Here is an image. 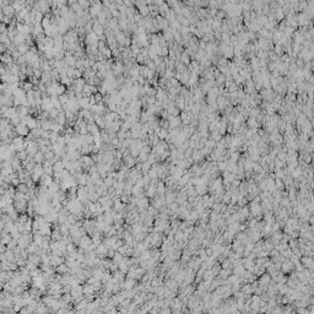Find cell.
Returning a JSON list of instances; mask_svg holds the SVG:
<instances>
[{
	"label": "cell",
	"mask_w": 314,
	"mask_h": 314,
	"mask_svg": "<svg viewBox=\"0 0 314 314\" xmlns=\"http://www.w3.org/2000/svg\"><path fill=\"white\" fill-rule=\"evenodd\" d=\"M75 178H76V182L80 187H86L89 181H90V174L87 172H84V173L75 174Z\"/></svg>",
	"instance_id": "obj_1"
},
{
	"label": "cell",
	"mask_w": 314,
	"mask_h": 314,
	"mask_svg": "<svg viewBox=\"0 0 314 314\" xmlns=\"http://www.w3.org/2000/svg\"><path fill=\"white\" fill-rule=\"evenodd\" d=\"M93 242H92V238H91V236H89V234H86V236H84L81 239H80V242H79V248H81V249H84V250H86L91 244H92Z\"/></svg>",
	"instance_id": "obj_2"
},
{
	"label": "cell",
	"mask_w": 314,
	"mask_h": 314,
	"mask_svg": "<svg viewBox=\"0 0 314 314\" xmlns=\"http://www.w3.org/2000/svg\"><path fill=\"white\" fill-rule=\"evenodd\" d=\"M120 286H121L123 291H130V290H134L136 287V281L131 280V279H125L124 282L120 284Z\"/></svg>",
	"instance_id": "obj_3"
},
{
	"label": "cell",
	"mask_w": 314,
	"mask_h": 314,
	"mask_svg": "<svg viewBox=\"0 0 314 314\" xmlns=\"http://www.w3.org/2000/svg\"><path fill=\"white\" fill-rule=\"evenodd\" d=\"M14 206L15 210L20 213H25V211H27L28 208V201L26 200H20V201H14Z\"/></svg>",
	"instance_id": "obj_4"
},
{
	"label": "cell",
	"mask_w": 314,
	"mask_h": 314,
	"mask_svg": "<svg viewBox=\"0 0 314 314\" xmlns=\"http://www.w3.org/2000/svg\"><path fill=\"white\" fill-rule=\"evenodd\" d=\"M26 151L28 152V155H32L34 156L38 151H39V145L37 144V141H31V142H27V149Z\"/></svg>",
	"instance_id": "obj_5"
},
{
	"label": "cell",
	"mask_w": 314,
	"mask_h": 314,
	"mask_svg": "<svg viewBox=\"0 0 314 314\" xmlns=\"http://www.w3.org/2000/svg\"><path fill=\"white\" fill-rule=\"evenodd\" d=\"M16 128V131H17V134H18V136H23V137H26L30 133H31V130L27 128V125L26 124H18V125H16L15 126Z\"/></svg>",
	"instance_id": "obj_6"
},
{
	"label": "cell",
	"mask_w": 314,
	"mask_h": 314,
	"mask_svg": "<svg viewBox=\"0 0 314 314\" xmlns=\"http://www.w3.org/2000/svg\"><path fill=\"white\" fill-rule=\"evenodd\" d=\"M145 195L147 197V198H151V199H153L156 195H157V185L156 184H150L147 188H145Z\"/></svg>",
	"instance_id": "obj_7"
},
{
	"label": "cell",
	"mask_w": 314,
	"mask_h": 314,
	"mask_svg": "<svg viewBox=\"0 0 314 314\" xmlns=\"http://www.w3.org/2000/svg\"><path fill=\"white\" fill-rule=\"evenodd\" d=\"M149 206H150V200H149V198L144 197V198L136 200V208L139 210H147Z\"/></svg>",
	"instance_id": "obj_8"
},
{
	"label": "cell",
	"mask_w": 314,
	"mask_h": 314,
	"mask_svg": "<svg viewBox=\"0 0 314 314\" xmlns=\"http://www.w3.org/2000/svg\"><path fill=\"white\" fill-rule=\"evenodd\" d=\"M0 11H1L4 15H6L7 17H10V18H14V17L16 16V10L12 7V5H7V6H5V7H1Z\"/></svg>",
	"instance_id": "obj_9"
},
{
	"label": "cell",
	"mask_w": 314,
	"mask_h": 314,
	"mask_svg": "<svg viewBox=\"0 0 314 314\" xmlns=\"http://www.w3.org/2000/svg\"><path fill=\"white\" fill-rule=\"evenodd\" d=\"M93 32H95L98 37H101V36L105 34V26H103L102 23H100L98 20H93Z\"/></svg>",
	"instance_id": "obj_10"
},
{
	"label": "cell",
	"mask_w": 314,
	"mask_h": 314,
	"mask_svg": "<svg viewBox=\"0 0 314 314\" xmlns=\"http://www.w3.org/2000/svg\"><path fill=\"white\" fill-rule=\"evenodd\" d=\"M65 263V258L64 256H58V255H52V259H50V266L53 268H58L59 265L64 264Z\"/></svg>",
	"instance_id": "obj_11"
},
{
	"label": "cell",
	"mask_w": 314,
	"mask_h": 314,
	"mask_svg": "<svg viewBox=\"0 0 314 314\" xmlns=\"http://www.w3.org/2000/svg\"><path fill=\"white\" fill-rule=\"evenodd\" d=\"M26 250L28 252V254H41L42 248H41V245H38V244H36L34 242H32V243L27 247Z\"/></svg>",
	"instance_id": "obj_12"
},
{
	"label": "cell",
	"mask_w": 314,
	"mask_h": 314,
	"mask_svg": "<svg viewBox=\"0 0 314 314\" xmlns=\"http://www.w3.org/2000/svg\"><path fill=\"white\" fill-rule=\"evenodd\" d=\"M53 182H54V178H53V176H49V174H44V176L41 178L39 185H43V187H49V185H50Z\"/></svg>",
	"instance_id": "obj_13"
},
{
	"label": "cell",
	"mask_w": 314,
	"mask_h": 314,
	"mask_svg": "<svg viewBox=\"0 0 314 314\" xmlns=\"http://www.w3.org/2000/svg\"><path fill=\"white\" fill-rule=\"evenodd\" d=\"M42 33H44V28H43L42 23L41 22H34L33 23V32H32L33 37H37V36H39Z\"/></svg>",
	"instance_id": "obj_14"
},
{
	"label": "cell",
	"mask_w": 314,
	"mask_h": 314,
	"mask_svg": "<svg viewBox=\"0 0 314 314\" xmlns=\"http://www.w3.org/2000/svg\"><path fill=\"white\" fill-rule=\"evenodd\" d=\"M52 223H49V222H46L43 226H42V228H41V231H39V233L42 234V236H52Z\"/></svg>",
	"instance_id": "obj_15"
},
{
	"label": "cell",
	"mask_w": 314,
	"mask_h": 314,
	"mask_svg": "<svg viewBox=\"0 0 314 314\" xmlns=\"http://www.w3.org/2000/svg\"><path fill=\"white\" fill-rule=\"evenodd\" d=\"M102 232H100V231H96L92 236H91V238H92V242H93V244H96V245H100V244H102V240H103V238H102Z\"/></svg>",
	"instance_id": "obj_16"
},
{
	"label": "cell",
	"mask_w": 314,
	"mask_h": 314,
	"mask_svg": "<svg viewBox=\"0 0 314 314\" xmlns=\"http://www.w3.org/2000/svg\"><path fill=\"white\" fill-rule=\"evenodd\" d=\"M55 271L59 275H66V274H70V268L64 263V264L59 265L58 268H55Z\"/></svg>",
	"instance_id": "obj_17"
},
{
	"label": "cell",
	"mask_w": 314,
	"mask_h": 314,
	"mask_svg": "<svg viewBox=\"0 0 314 314\" xmlns=\"http://www.w3.org/2000/svg\"><path fill=\"white\" fill-rule=\"evenodd\" d=\"M96 291H95V288H93V286L92 285H89L87 282L84 285V295L85 296H96Z\"/></svg>",
	"instance_id": "obj_18"
},
{
	"label": "cell",
	"mask_w": 314,
	"mask_h": 314,
	"mask_svg": "<svg viewBox=\"0 0 314 314\" xmlns=\"http://www.w3.org/2000/svg\"><path fill=\"white\" fill-rule=\"evenodd\" d=\"M12 43H14L16 47H17V46H20V44H23V43H26V36L18 32V33L16 34V37L14 38Z\"/></svg>",
	"instance_id": "obj_19"
},
{
	"label": "cell",
	"mask_w": 314,
	"mask_h": 314,
	"mask_svg": "<svg viewBox=\"0 0 314 314\" xmlns=\"http://www.w3.org/2000/svg\"><path fill=\"white\" fill-rule=\"evenodd\" d=\"M1 63L5 64V65H11L15 62H14L12 55L10 53H5V54H1Z\"/></svg>",
	"instance_id": "obj_20"
},
{
	"label": "cell",
	"mask_w": 314,
	"mask_h": 314,
	"mask_svg": "<svg viewBox=\"0 0 314 314\" xmlns=\"http://www.w3.org/2000/svg\"><path fill=\"white\" fill-rule=\"evenodd\" d=\"M27 260H30L31 263L36 264L37 266L42 264V258H41V254H30Z\"/></svg>",
	"instance_id": "obj_21"
},
{
	"label": "cell",
	"mask_w": 314,
	"mask_h": 314,
	"mask_svg": "<svg viewBox=\"0 0 314 314\" xmlns=\"http://www.w3.org/2000/svg\"><path fill=\"white\" fill-rule=\"evenodd\" d=\"M12 240V237H11V234L10 233H7L6 231H4L2 229V233H1V244H5V245H7Z\"/></svg>",
	"instance_id": "obj_22"
},
{
	"label": "cell",
	"mask_w": 314,
	"mask_h": 314,
	"mask_svg": "<svg viewBox=\"0 0 314 314\" xmlns=\"http://www.w3.org/2000/svg\"><path fill=\"white\" fill-rule=\"evenodd\" d=\"M87 306H89V302L84 298L82 301H80V302H78V303L75 304V309H76V312H78V311H86Z\"/></svg>",
	"instance_id": "obj_23"
},
{
	"label": "cell",
	"mask_w": 314,
	"mask_h": 314,
	"mask_svg": "<svg viewBox=\"0 0 314 314\" xmlns=\"http://www.w3.org/2000/svg\"><path fill=\"white\" fill-rule=\"evenodd\" d=\"M79 101V105H80V108L81 109H90V98H86V97H84V98H81V100H78Z\"/></svg>",
	"instance_id": "obj_24"
},
{
	"label": "cell",
	"mask_w": 314,
	"mask_h": 314,
	"mask_svg": "<svg viewBox=\"0 0 314 314\" xmlns=\"http://www.w3.org/2000/svg\"><path fill=\"white\" fill-rule=\"evenodd\" d=\"M5 255H6L7 261H10V263H16V254H15L14 250L7 249V250L5 252Z\"/></svg>",
	"instance_id": "obj_25"
},
{
	"label": "cell",
	"mask_w": 314,
	"mask_h": 314,
	"mask_svg": "<svg viewBox=\"0 0 314 314\" xmlns=\"http://www.w3.org/2000/svg\"><path fill=\"white\" fill-rule=\"evenodd\" d=\"M48 190H49L52 194H55V193H58V192L62 190V189H60V184L57 183V182H53V183L48 187Z\"/></svg>",
	"instance_id": "obj_26"
},
{
	"label": "cell",
	"mask_w": 314,
	"mask_h": 314,
	"mask_svg": "<svg viewBox=\"0 0 314 314\" xmlns=\"http://www.w3.org/2000/svg\"><path fill=\"white\" fill-rule=\"evenodd\" d=\"M30 49H31V47H30L27 43H23V44L17 46V50L21 53V55H25L27 52H30Z\"/></svg>",
	"instance_id": "obj_27"
},
{
	"label": "cell",
	"mask_w": 314,
	"mask_h": 314,
	"mask_svg": "<svg viewBox=\"0 0 314 314\" xmlns=\"http://www.w3.org/2000/svg\"><path fill=\"white\" fill-rule=\"evenodd\" d=\"M33 161H34L36 163H42V165H43V162L46 161V158H44V153H42L41 151H38V152L33 156Z\"/></svg>",
	"instance_id": "obj_28"
},
{
	"label": "cell",
	"mask_w": 314,
	"mask_h": 314,
	"mask_svg": "<svg viewBox=\"0 0 314 314\" xmlns=\"http://www.w3.org/2000/svg\"><path fill=\"white\" fill-rule=\"evenodd\" d=\"M53 169H54V173H58V172H62L63 169H65V167H64V163H63V161L60 160V161L55 162V163L53 165Z\"/></svg>",
	"instance_id": "obj_29"
},
{
	"label": "cell",
	"mask_w": 314,
	"mask_h": 314,
	"mask_svg": "<svg viewBox=\"0 0 314 314\" xmlns=\"http://www.w3.org/2000/svg\"><path fill=\"white\" fill-rule=\"evenodd\" d=\"M43 133H44V130H43L42 128H36V129L31 130V134L36 137V140H37V139H41L42 135H43Z\"/></svg>",
	"instance_id": "obj_30"
},
{
	"label": "cell",
	"mask_w": 314,
	"mask_h": 314,
	"mask_svg": "<svg viewBox=\"0 0 314 314\" xmlns=\"http://www.w3.org/2000/svg\"><path fill=\"white\" fill-rule=\"evenodd\" d=\"M157 57H158V55H157V52H156V47L150 44V47H149V58L153 60V59L157 58Z\"/></svg>",
	"instance_id": "obj_31"
},
{
	"label": "cell",
	"mask_w": 314,
	"mask_h": 314,
	"mask_svg": "<svg viewBox=\"0 0 314 314\" xmlns=\"http://www.w3.org/2000/svg\"><path fill=\"white\" fill-rule=\"evenodd\" d=\"M169 135V131H168V129H165V128H161V130L158 131V134H157V136L160 137V140H166V137Z\"/></svg>",
	"instance_id": "obj_32"
},
{
	"label": "cell",
	"mask_w": 314,
	"mask_h": 314,
	"mask_svg": "<svg viewBox=\"0 0 314 314\" xmlns=\"http://www.w3.org/2000/svg\"><path fill=\"white\" fill-rule=\"evenodd\" d=\"M43 240H44V236H42L41 233H36V234H33V242H34L36 244L42 245Z\"/></svg>",
	"instance_id": "obj_33"
},
{
	"label": "cell",
	"mask_w": 314,
	"mask_h": 314,
	"mask_svg": "<svg viewBox=\"0 0 314 314\" xmlns=\"http://www.w3.org/2000/svg\"><path fill=\"white\" fill-rule=\"evenodd\" d=\"M151 167H152V165L147 161V162H144V163H141V172H142V174H146V173H149V171L151 169Z\"/></svg>",
	"instance_id": "obj_34"
},
{
	"label": "cell",
	"mask_w": 314,
	"mask_h": 314,
	"mask_svg": "<svg viewBox=\"0 0 314 314\" xmlns=\"http://www.w3.org/2000/svg\"><path fill=\"white\" fill-rule=\"evenodd\" d=\"M16 190L17 192H20V193H22V194H27L28 193V187H27V184H25V183H21L17 188H16Z\"/></svg>",
	"instance_id": "obj_35"
},
{
	"label": "cell",
	"mask_w": 314,
	"mask_h": 314,
	"mask_svg": "<svg viewBox=\"0 0 314 314\" xmlns=\"http://www.w3.org/2000/svg\"><path fill=\"white\" fill-rule=\"evenodd\" d=\"M66 252H68V254H74V253H78L79 249L76 248V244H75V243H71V244H69V245L66 247Z\"/></svg>",
	"instance_id": "obj_36"
},
{
	"label": "cell",
	"mask_w": 314,
	"mask_h": 314,
	"mask_svg": "<svg viewBox=\"0 0 314 314\" xmlns=\"http://www.w3.org/2000/svg\"><path fill=\"white\" fill-rule=\"evenodd\" d=\"M16 156L23 162V161H26V160L28 158V152H27L26 150H25V151H18V152L16 153Z\"/></svg>",
	"instance_id": "obj_37"
},
{
	"label": "cell",
	"mask_w": 314,
	"mask_h": 314,
	"mask_svg": "<svg viewBox=\"0 0 314 314\" xmlns=\"http://www.w3.org/2000/svg\"><path fill=\"white\" fill-rule=\"evenodd\" d=\"M63 302H65L66 304H69L70 302H73L74 300H73V296H71V293H64L63 296H62V298H60Z\"/></svg>",
	"instance_id": "obj_38"
},
{
	"label": "cell",
	"mask_w": 314,
	"mask_h": 314,
	"mask_svg": "<svg viewBox=\"0 0 314 314\" xmlns=\"http://www.w3.org/2000/svg\"><path fill=\"white\" fill-rule=\"evenodd\" d=\"M179 60H181V62H182L184 65H185V64H189V55L187 54V52H182Z\"/></svg>",
	"instance_id": "obj_39"
},
{
	"label": "cell",
	"mask_w": 314,
	"mask_h": 314,
	"mask_svg": "<svg viewBox=\"0 0 314 314\" xmlns=\"http://www.w3.org/2000/svg\"><path fill=\"white\" fill-rule=\"evenodd\" d=\"M114 182H115V181H114L113 178H110V177H107V178L103 179V183H105V185L107 188H112L113 184H114Z\"/></svg>",
	"instance_id": "obj_40"
},
{
	"label": "cell",
	"mask_w": 314,
	"mask_h": 314,
	"mask_svg": "<svg viewBox=\"0 0 314 314\" xmlns=\"http://www.w3.org/2000/svg\"><path fill=\"white\" fill-rule=\"evenodd\" d=\"M54 157H55V152H54L53 150H49L48 152L44 153V158H46L47 161H52Z\"/></svg>",
	"instance_id": "obj_41"
},
{
	"label": "cell",
	"mask_w": 314,
	"mask_h": 314,
	"mask_svg": "<svg viewBox=\"0 0 314 314\" xmlns=\"http://www.w3.org/2000/svg\"><path fill=\"white\" fill-rule=\"evenodd\" d=\"M123 258H124V255H123V254H120L119 252H117V253H115V255H114V258H113L112 260H113L115 264H119V263L123 260Z\"/></svg>",
	"instance_id": "obj_42"
},
{
	"label": "cell",
	"mask_w": 314,
	"mask_h": 314,
	"mask_svg": "<svg viewBox=\"0 0 314 314\" xmlns=\"http://www.w3.org/2000/svg\"><path fill=\"white\" fill-rule=\"evenodd\" d=\"M62 242H63L64 244H66V245H69V244L74 243V242H73V237H71V236H63Z\"/></svg>",
	"instance_id": "obj_43"
},
{
	"label": "cell",
	"mask_w": 314,
	"mask_h": 314,
	"mask_svg": "<svg viewBox=\"0 0 314 314\" xmlns=\"http://www.w3.org/2000/svg\"><path fill=\"white\" fill-rule=\"evenodd\" d=\"M25 268H26V269H27V270H28V271H30V272H31V271H33V270H36V269H37V268H38V266H37V265H36V264H33V263H31V261H30V260H27V264H26V266H25Z\"/></svg>",
	"instance_id": "obj_44"
},
{
	"label": "cell",
	"mask_w": 314,
	"mask_h": 314,
	"mask_svg": "<svg viewBox=\"0 0 314 314\" xmlns=\"http://www.w3.org/2000/svg\"><path fill=\"white\" fill-rule=\"evenodd\" d=\"M146 66H147L150 70H152V71H156V70H157V66H156V64L153 63V60H152V59H150V60L147 62Z\"/></svg>",
	"instance_id": "obj_45"
},
{
	"label": "cell",
	"mask_w": 314,
	"mask_h": 314,
	"mask_svg": "<svg viewBox=\"0 0 314 314\" xmlns=\"http://www.w3.org/2000/svg\"><path fill=\"white\" fill-rule=\"evenodd\" d=\"M120 201L123 203V204H125V205H128L129 203H130V195H126V194H123L121 197H120Z\"/></svg>",
	"instance_id": "obj_46"
},
{
	"label": "cell",
	"mask_w": 314,
	"mask_h": 314,
	"mask_svg": "<svg viewBox=\"0 0 314 314\" xmlns=\"http://www.w3.org/2000/svg\"><path fill=\"white\" fill-rule=\"evenodd\" d=\"M130 155H131L134 158H137V157H139V155H140V151H139L137 149L133 147V149H130Z\"/></svg>",
	"instance_id": "obj_47"
},
{
	"label": "cell",
	"mask_w": 314,
	"mask_h": 314,
	"mask_svg": "<svg viewBox=\"0 0 314 314\" xmlns=\"http://www.w3.org/2000/svg\"><path fill=\"white\" fill-rule=\"evenodd\" d=\"M95 98H96V102H97V105L103 102V95H102V93H100V92L95 95Z\"/></svg>",
	"instance_id": "obj_48"
},
{
	"label": "cell",
	"mask_w": 314,
	"mask_h": 314,
	"mask_svg": "<svg viewBox=\"0 0 314 314\" xmlns=\"http://www.w3.org/2000/svg\"><path fill=\"white\" fill-rule=\"evenodd\" d=\"M115 253H117V250H114V249H108V255H107V258H109V259L112 260V259L114 258Z\"/></svg>",
	"instance_id": "obj_49"
},
{
	"label": "cell",
	"mask_w": 314,
	"mask_h": 314,
	"mask_svg": "<svg viewBox=\"0 0 314 314\" xmlns=\"http://www.w3.org/2000/svg\"><path fill=\"white\" fill-rule=\"evenodd\" d=\"M269 281H270L269 275H264V276L260 279V282H261V284H269Z\"/></svg>",
	"instance_id": "obj_50"
},
{
	"label": "cell",
	"mask_w": 314,
	"mask_h": 314,
	"mask_svg": "<svg viewBox=\"0 0 314 314\" xmlns=\"http://www.w3.org/2000/svg\"><path fill=\"white\" fill-rule=\"evenodd\" d=\"M162 62H163V58H161V57H157V58H155V59H153V63L156 64V66H158Z\"/></svg>",
	"instance_id": "obj_51"
},
{
	"label": "cell",
	"mask_w": 314,
	"mask_h": 314,
	"mask_svg": "<svg viewBox=\"0 0 314 314\" xmlns=\"http://www.w3.org/2000/svg\"><path fill=\"white\" fill-rule=\"evenodd\" d=\"M124 5H125L126 7H133V6H134L133 1H129V0H125V1H124Z\"/></svg>",
	"instance_id": "obj_52"
},
{
	"label": "cell",
	"mask_w": 314,
	"mask_h": 314,
	"mask_svg": "<svg viewBox=\"0 0 314 314\" xmlns=\"http://www.w3.org/2000/svg\"><path fill=\"white\" fill-rule=\"evenodd\" d=\"M95 314H105V313H103V312H101V311H100V312H98V311H96V312H95Z\"/></svg>",
	"instance_id": "obj_53"
},
{
	"label": "cell",
	"mask_w": 314,
	"mask_h": 314,
	"mask_svg": "<svg viewBox=\"0 0 314 314\" xmlns=\"http://www.w3.org/2000/svg\"><path fill=\"white\" fill-rule=\"evenodd\" d=\"M47 314H49V313H47Z\"/></svg>",
	"instance_id": "obj_54"
}]
</instances>
